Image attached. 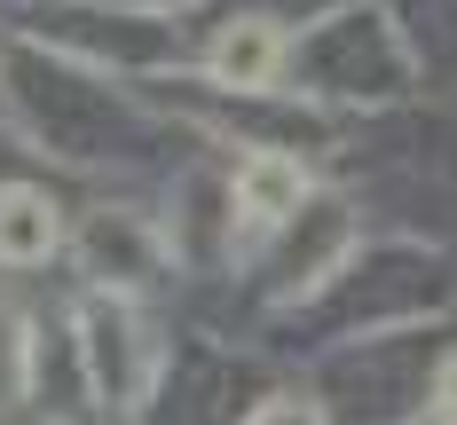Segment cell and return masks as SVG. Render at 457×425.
<instances>
[{
  "label": "cell",
  "mask_w": 457,
  "mask_h": 425,
  "mask_svg": "<svg viewBox=\"0 0 457 425\" xmlns=\"http://www.w3.org/2000/svg\"><path fill=\"white\" fill-rule=\"evenodd\" d=\"M63 252V205L47 197V189H24L8 182L0 189V268H47Z\"/></svg>",
  "instance_id": "3957f363"
},
{
  "label": "cell",
  "mask_w": 457,
  "mask_h": 425,
  "mask_svg": "<svg viewBox=\"0 0 457 425\" xmlns=\"http://www.w3.org/2000/svg\"><path fill=\"white\" fill-rule=\"evenodd\" d=\"M434 418L457 425V355H442V371H434Z\"/></svg>",
  "instance_id": "8992f818"
},
{
  "label": "cell",
  "mask_w": 457,
  "mask_h": 425,
  "mask_svg": "<svg viewBox=\"0 0 457 425\" xmlns=\"http://www.w3.org/2000/svg\"><path fill=\"white\" fill-rule=\"evenodd\" d=\"M245 425H331V418H323V402H308V394H269V402L245 410Z\"/></svg>",
  "instance_id": "5b68a950"
},
{
  "label": "cell",
  "mask_w": 457,
  "mask_h": 425,
  "mask_svg": "<svg viewBox=\"0 0 457 425\" xmlns=\"http://www.w3.org/2000/svg\"><path fill=\"white\" fill-rule=\"evenodd\" d=\"M284 55H292V40L276 32L269 16H228L213 55H205V71H213V87H228V94H269L276 79H284Z\"/></svg>",
  "instance_id": "7a4b0ae2"
},
{
  "label": "cell",
  "mask_w": 457,
  "mask_h": 425,
  "mask_svg": "<svg viewBox=\"0 0 457 425\" xmlns=\"http://www.w3.org/2000/svg\"><path fill=\"white\" fill-rule=\"evenodd\" d=\"M79 260H87V276H103V283H142L166 260V236L150 229L142 213H95L87 236H79Z\"/></svg>",
  "instance_id": "277c9868"
},
{
  "label": "cell",
  "mask_w": 457,
  "mask_h": 425,
  "mask_svg": "<svg viewBox=\"0 0 457 425\" xmlns=\"http://www.w3.org/2000/svg\"><path fill=\"white\" fill-rule=\"evenodd\" d=\"M300 197H308V174H300L292 150H253V158H237V174H228V213H237L245 236L284 229V221L300 213Z\"/></svg>",
  "instance_id": "6da1fadb"
}]
</instances>
